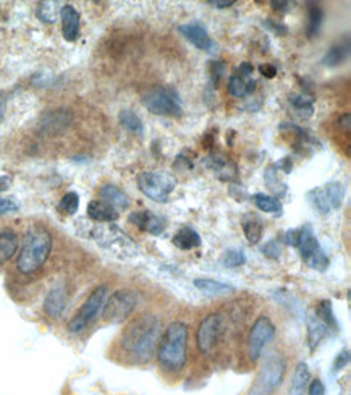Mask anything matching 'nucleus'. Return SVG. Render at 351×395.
<instances>
[{"label": "nucleus", "instance_id": "nucleus-1", "mask_svg": "<svg viewBox=\"0 0 351 395\" xmlns=\"http://www.w3.org/2000/svg\"><path fill=\"white\" fill-rule=\"evenodd\" d=\"M161 321L153 314H143L128 324L118 340L120 353L131 365H146L155 357L161 340Z\"/></svg>", "mask_w": 351, "mask_h": 395}, {"label": "nucleus", "instance_id": "nucleus-2", "mask_svg": "<svg viewBox=\"0 0 351 395\" xmlns=\"http://www.w3.org/2000/svg\"><path fill=\"white\" fill-rule=\"evenodd\" d=\"M186 353H188V324L181 321L168 324L155 352L159 366L170 374H179L186 365Z\"/></svg>", "mask_w": 351, "mask_h": 395}, {"label": "nucleus", "instance_id": "nucleus-3", "mask_svg": "<svg viewBox=\"0 0 351 395\" xmlns=\"http://www.w3.org/2000/svg\"><path fill=\"white\" fill-rule=\"evenodd\" d=\"M52 253V235L42 225H33L25 233L23 245L16 257L18 272L29 276L46 264Z\"/></svg>", "mask_w": 351, "mask_h": 395}, {"label": "nucleus", "instance_id": "nucleus-4", "mask_svg": "<svg viewBox=\"0 0 351 395\" xmlns=\"http://www.w3.org/2000/svg\"><path fill=\"white\" fill-rule=\"evenodd\" d=\"M287 361L282 353L272 352L262 361L261 370L257 371L256 379L248 390V395H272L285 376Z\"/></svg>", "mask_w": 351, "mask_h": 395}, {"label": "nucleus", "instance_id": "nucleus-5", "mask_svg": "<svg viewBox=\"0 0 351 395\" xmlns=\"http://www.w3.org/2000/svg\"><path fill=\"white\" fill-rule=\"evenodd\" d=\"M91 237L97 245L104 248V250H107L110 255L122 257V259L138 255L136 243L133 242L130 235H127L115 224L96 225V227L91 230Z\"/></svg>", "mask_w": 351, "mask_h": 395}, {"label": "nucleus", "instance_id": "nucleus-6", "mask_svg": "<svg viewBox=\"0 0 351 395\" xmlns=\"http://www.w3.org/2000/svg\"><path fill=\"white\" fill-rule=\"evenodd\" d=\"M138 186L146 198L155 203H168L172 192L177 188V179L166 170L143 172L138 177Z\"/></svg>", "mask_w": 351, "mask_h": 395}, {"label": "nucleus", "instance_id": "nucleus-7", "mask_svg": "<svg viewBox=\"0 0 351 395\" xmlns=\"http://www.w3.org/2000/svg\"><path fill=\"white\" fill-rule=\"evenodd\" d=\"M143 105L149 112L166 117H180L183 114L181 99L173 88L155 86L143 96Z\"/></svg>", "mask_w": 351, "mask_h": 395}, {"label": "nucleus", "instance_id": "nucleus-8", "mask_svg": "<svg viewBox=\"0 0 351 395\" xmlns=\"http://www.w3.org/2000/svg\"><path fill=\"white\" fill-rule=\"evenodd\" d=\"M107 285H99L91 292V295L88 296V300L84 301L81 308L78 309V313L72 318V321L68 322L66 329L70 334H81L94 319L99 316V313L104 309L105 300H107Z\"/></svg>", "mask_w": 351, "mask_h": 395}, {"label": "nucleus", "instance_id": "nucleus-9", "mask_svg": "<svg viewBox=\"0 0 351 395\" xmlns=\"http://www.w3.org/2000/svg\"><path fill=\"white\" fill-rule=\"evenodd\" d=\"M298 251H300L301 259L304 261L306 264L309 266L311 269L315 270H326L328 268V257L324 250L319 245L317 238L313 232V229L309 225H304V227L298 229V238H296V246Z\"/></svg>", "mask_w": 351, "mask_h": 395}, {"label": "nucleus", "instance_id": "nucleus-10", "mask_svg": "<svg viewBox=\"0 0 351 395\" xmlns=\"http://www.w3.org/2000/svg\"><path fill=\"white\" fill-rule=\"evenodd\" d=\"M138 294L133 290H117L105 300L102 318L109 324H120L128 319L138 306Z\"/></svg>", "mask_w": 351, "mask_h": 395}, {"label": "nucleus", "instance_id": "nucleus-11", "mask_svg": "<svg viewBox=\"0 0 351 395\" xmlns=\"http://www.w3.org/2000/svg\"><path fill=\"white\" fill-rule=\"evenodd\" d=\"M224 316L219 313L207 314L199 322L196 331V344L199 352L204 355L214 353V350L219 347L222 335H224Z\"/></svg>", "mask_w": 351, "mask_h": 395}, {"label": "nucleus", "instance_id": "nucleus-12", "mask_svg": "<svg viewBox=\"0 0 351 395\" xmlns=\"http://www.w3.org/2000/svg\"><path fill=\"white\" fill-rule=\"evenodd\" d=\"M275 337V326L270 321L269 316H259L251 326L250 334L246 339V348H248V357L252 363H256L262 355V350L265 348V345L269 342H272Z\"/></svg>", "mask_w": 351, "mask_h": 395}, {"label": "nucleus", "instance_id": "nucleus-13", "mask_svg": "<svg viewBox=\"0 0 351 395\" xmlns=\"http://www.w3.org/2000/svg\"><path fill=\"white\" fill-rule=\"evenodd\" d=\"M179 33L185 39H188V41L193 44L194 47L201 49V51H211L212 46H214L211 36H209L207 29L204 28L201 23H198V21L181 25L179 28Z\"/></svg>", "mask_w": 351, "mask_h": 395}, {"label": "nucleus", "instance_id": "nucleus-14", "mask_svg": "<svg viewBox=\"0 0 351 395\" xmlns=\"http://www.w3.org/2000/svg\"><path fill=\"white\" fill-rule=\"evenodd\" d=\"M204 166H206L209 170L217 174L220 180L225 181H232L237 179L238 175L237 164H235L232 159L222 156V154H212V156L206 157L204 159Z\"/></svg>", "mask_w": 351, "mask_h": 395}, {"label": "nucleus", "instance_id": "nucleus-15", "mask_svg": "<svg viewBox=\"0 0 351 395\" xmlns=\"http://www.w3.org/2000/svg\"><path fill=\"white\" fill-rule=\"evenodd\" d=\"M128 222L151 235H161L166 230V220L154 216L151 211H135L128 217Z\"/></svg>", "mask_w": 351, "mask_h": 395}, {"label": "nucleus", "instance_id": "nucleus-16", "mask_svg": "<svg viewBox=\"0 0 351 395\" xmlns=\"http://www.w3.org/2000/svg\"><path fill=\"white\" fill-rule=\"evenodd\" d=\"M66 306V287L64 283H55L44 300V311L49 318L59 319Z\"/></svg>", "mask_w": 351, "mask_h": 395}, {"label": "nucleus", "instance_id": "nucleus-17", "mask_svg": "<svg viewBox=\"0 0 351 395\" xmlns=\"http://www.w3.org/2000/svg\"><path fill=\"white\" fill-rule=\"evenodd\" d=\"M60 20H62V31H64L65 41L75 42L79 36V26H81V16L77 8L70 3L62 5L60 8Z\"/></svg>", "mask_w": 351, "mask_h": 395}, {"label": "nucleus", "instance_id": "nucleus-18", "mask_svg": "<svg viewBox=\"0 0 351 395\" xmlns=\"http://www.w3.org/2000/svg\"><path fill=\"white\" fill-rule=\"evenodd\" d=\"M88 217L94 222H102V224H112L118 219V211L109 206L101 199H94L88 204Z\"/></svg>", "mask_w": 351, "mask_h": 395}, {"label": "nucleus", "instance_id": "nucleus-19", "mask_svg": "<svg viewBox=\"0 0 351 395\" xmlns=\"http://www.w3.org/2000/svg\"><path fill=\"white\" fill-rule=\"evenodd\" d=\"M306 326H308V344L311 350L317 348L319 344L330 334V329L313 313H309L306 318Z\"/></svg>", "mask_w": 351, "mask_h": 395}, {"label": "nucleus", "instance_id": "nucleus-20", "mask_svg": "<svg viewBox=\"0 0 351 395\" xmlns=\"http://www.w3.org/2000/svg\"><path fill=\"white\" fill-rule=\"evenodd\" d=\"M99 194L102 201L107 203L109 206H112L114 209H127L130 206V198L127 196V193H123L118 186L115 185H104L99 190Z\"/></svg>", "mask_w": 351, "mask_h": 395}, {"label": "nucleus", "instance_id": "nucleus-21", "mask_svg": "<svg viewBox=\"0 0 351 395\" xmlns=\"http://www.w3.org/2000/svg\"><path fill=\"white\" fill-rule=\"evenodd\" d=\"M350 55V38L346 36L345 41L341 39L340 42H335L333 46L328 49L324 55L322 64L326 66H339L348 59Z\"/></svg>", "mask_w": 351, "mask_h": 395}, {"label": "nucleus", "instance_id": "nucleus-22", "mask_svg": "<svg viewBox=\"0 0 351 395\" xmlns=\"http://www.w3.org/2000/svg\"><path fill=\"white\" fill-rule=\"evenodd\" d=\"M172 242L179 250L183 251L194 250V248L201 246V237H199L196 230L191 227H181L179 232L173 235Z\"/></svg>", "mask_w": 351, "mask_h": 395}, {"label": "nucleus", "instance_id": "nucleus-23", "mask_svg": "<svg viewBox=\"0 0 351 395\" xmlns=\"http://www.w3.org/2000/svg\"><path fill=\"white\" fill-rule=\"evenodd\" d=\"M16 250H18V235L13 232V230L0 232V264L12 259Z\"/></svg>", "mask_w": 351, "mask_h": 395}, {"label": "nucleus", "instance_id": "nucleus-24", "mask_svg": "<svg viewBox=\"0 0 351 395\" xmlns=\"http://www.w3.org/2000/svg\"><path fill=\"white\" fill-rule=\"evenodd\" d=\"M308 385H309L308 365H306V363H298L295 372H293L288 395H304V390Z\"/></svg>", "mask_w": 351, "mask_h": 395}, {"label": "nucleus", "instance_id": "nucleus-25", "mask_svg": "<svg viewBox=\"0 0 351 395\" xmlns=\"http://www.w3.org/2000/svg\"><path fill=\"white\" fill-rule=\"evenodd\" d=\"M251 201L257 209L262 212H272V214L275 216H282V212H283L282 201L275 196H270V194H265V193H256L251 196Z\"/></svg>", "mask_w": 351, "mask_h": 395}, {"label": "nucleus", "instance_id": "nucleus-26", "mask_svg": "<svg viewBox=\"0 0 351 395\" xmlns=\"http://www.w3.org/2000/svg\"><path fill=\"white\" fill-rule=\"evenodd\" d=\"M194 287L207 296H220L232 294L233 292V287L226 285V283H222L219 281H212V279H196V281H194Z\"/></svg>", "mask_w": 351, "mask_h": 395}, {"label": "nucleus", "instance_id": "nucleus-27", "mask_svg": "<svg viewBox=\"0 0 351 395\" xmlns=\"http://www.w3.org/2000/svg\"><path fill=\"white\" fill-rule=\"evenodd\" d=\"M264 181H265V185H268V188L275 194V198L277 199L287 194L288 185L285 183V181H282L278 179V170L275 166L268 167V170L264 172Z\"/></svg>", "mask_w": 351, "mask_h": 395}, {"label": "nucleus", "instance_id": "nucleus-28", "mask_svg": "<svg viewBox=\"0 0 351 395\" xmlns=\"http://www.w3.org/2000/svg\"><path fill=\"white\" fill-rule=\"evenodd\" d=\"M262 230H264V225H262V220L257 219L256 216H248L243 219L244 237H246L251 245L259 243V240L262 238Z\"/></svg>", "mask_w": 351, "mask_h": 395}, {"label": "nucleus", "instance_id": "nucleus-29", "mask_svg": "<svg viewBox=\"0 0 351 395\" xmlns=\"http://www.w3.org/2000/svg\"><path fill=\"white\" fill-rule=\"evenodd\" d=\"M118 120H120V123H122V127L130 133H133V135H136V136L144 135L143 122H141V118L138 117L133 110L123 109L122 112L118 114Z\"/></svg>", "mask_w": 351, "mask_h": 395}, {"label": "nucleus", "instance_id": "nucleus-30", "mask_svg": "<svg viewBox=\"0 0 351 395\" xmlns=\"http://www.w3.org/2000/svg\"><path fill=\"white\" fill-rule=\"evenodd\" d=\"M306 198H308L309 204L314 207L315 211L319 212V214L326 216L332 211L330 201H328V198H327L326 192H324V188H313L311 192H308V194H306Z\"/></svg>", "mask_w": 351, "mask_h": 395}, {"label": "nucleus", "instance_id": "nucleus-31", "mask_svg": "<svg viewBox=\"0 0 351 395\" xmlns=\"http://www.w3.org/2000/svg\"><path fill=\"white\" fill-rule=\"evenodd\" d=\"M315 316H317L321 321L326 324L328 329L337 332L339 331V322H337V318L335 314H333V308H332V303L328 300H322L321 303L317 305V308H315Z\"/></svg>", "mask_w": 351, "mask_h": 395}, {"label": "nucleus", "instance_id": "nucleus-32", "mask_svg": "<svg viewBox=\"0 0 351 395\" xmlns=\"http://www.w3.org/2000/svg\"><path fill=\"white\" fill-rule=\"evenodd\" d=\"M70 122V114L64 112V110H54V112L44 115V122L42 128L44 130H59V128H64L68 125Z\"/></svg>", "mask_w": 351, "mask_h": 395}, {"label": "nucleus", "instance_id": "nucleus-33", "mask_svg": "<svg viewBox=\"0 0 351 395\" xmlns=\"http://www.w3.org/2000/svg\"><path fill=\"white\" fill-rule=\"evenodd\" d=\"M324 192H326L328 201H330L332 209H339V207H341L345 199V188L340 181H330V183H327L324 186Z\"/></svg>", "mask_w": 351, "mask_h": 395}, {"label": "nucleus", "instance_id": "nucleus-34", "mask_svg": "<svg viewBox=\"0 0 351 395\" xmlns=\"http://www.w3.org/2000/svg\"><path fill=\"white\" fill-rule=\"evenodd\" d=\"M60 8L59 2H41L38 5L36 15L44 23H55L57 16L60 15Z\"/></svg>", "mask_w": 351, "mask_h": 395}, {"label": "nucleus", "instance_id": "nucleus-35", "mask_svg": "<svg viewBox=\"0 0 351 395\" xmlns=\"http://www.w3.org/2000/svg\"><path fill=\"white\" fill-rule=\"evenodd\" d=\"M288 101H290V104L293 105V109H295L296 112H300L301 115H306V117L313 115L314 112L313 97H309L306 94H290Z\"/></svg>", "mask_w": 351, "mask_h": 395}, {"label": "nucleus", "instance_id": "nucleus-36", "mask_svg": "<svg viewBox=\"0 0 351 395\" xmlns=\"http://www.w3.org/2000/svg\"><path fill=\"white\" fill-rule=\"evenodd\" d=\"M308 13H309V23H308V36L309 38H314L319 34V29H321V25H322V8L319 3H309V8H308Z\"/></svg>", "mask_w": 351, "mask_h": 395}, {"label": "nucleus", "instance_id": "nucleus-37", "mask_svg": "<svg viewBox=\"0 0 351 395\" xmlns=\"http://www.w3.org/2000/svg\"><path fill=\"white\" fill-rule=\"evenodd\" d=\"M246 263V256L242 250H226L220 257V264L224 268H239Z\"/></svg>", "mask_w": 351, "mask_h": 395}, {"label": "nucleus", "instance_id": "nucleus-38", "mask_svg": "<svg viewBox=\"0 0 351 395\" xmlns=\"http://www.w3.org/2000/svg\"><path fill=\"white\" fill-rule=\"evenodd\" d=\"M78 207H79V196L75 192L66 193L65 196L60 199V203H59V211L64 216L77 214Z\"/></svg>", "mask_w": 351, "mask_h": 395}, {"label": "nucleus", "instance_id": "nucleus-39", "mask_svg": "<svg viewBox=\"0 0 351 395\" xmlns=\"http://www.w3.org/2000/svg\"><path fill=\"white\" fill-rule=\"evenodd\" d=\"M226 88H229L230 94H232L233 97H238V99L248 94L246 81H244L242 75H232V77L229 78V84H226Z\"/></svg>", "mask_w": 351, "mask_h": 395}, {"label": "nucleus", "instance_id": "nucleus-40", "mask_svg": "<svg viewBox=\"0 0 351 395\" xmlns=\"http://www.w3.org/2000/svg\"><path fill=\"white\" fill-rule=\"evenodd\" d=\"M224 72H225V64H224V62L212 60L211 64H209V75H211L212 86H217V83H219L220 78L224 77Z\"/></svg>", "mask_w": 351, "mask_h": 395}, {"label": "nucleus", "instance_id": "nucleus-41", "mask_svg": "<svg viewBox=\"0 0 351 395\" xmlns=\"http://www.w3.org/2000/svg\"><path fill=\"white\" fill-rule=\"evenodd\" d=\"M262 253H264V256H268L269 259H278L280 253L282 251H280V245L277 240H269V242L262 246Z\"/></svg>", "mask_w": 351, "mask_h": 395}, {"label": "nucleus", "instance_id": "nucleus-42", "mask_svg": "<svg viewBox=\"0 0 351 395\" xmlns=\"http://www.w3.org/2000/svg\"><path fill=\"white\" fill-rule=\"evenodd\" d=\"M264 28H268L270 33H275V34H280V36H283V34L288 33V28L283 23H280V21H275L272 18H268L264 21Z\"/></svg>", "mask_w": 351, "mask_h": 395}, {"label": "nucleus", "instance_id": "nucleus-43", "mask_svg": "<svg viewBox=\"0 0 351 395\" xmlns=\"http://www.w3.org/2000/svg\"><path fill=\"white\" fill-rule=\"evenodd\" d=\"M350 363V352L348 350H341V352L337 355L335 361H333V371H340Z\"/></svg>", "mask_w": 351, "mask_h": 395}, {"label": "nucleus", "instance_id": "nucleus-44", "mask_svg": "<svg viewBox=\"0 0 351 395\" xmlns=\"http://www.w3.org/2000/svg\"><path fill=\"white\" fill-rule=\"evenodd\" d=\"M193 166H194L193 159H190L188 154L186 153L179 154V157H177L175 161V168H179V170H191Z\"/></svg>", "mask_w": 351, "mask_h": 395}, {"label": "nucleus", "instance_id": "nucleus-45", "mask_svg": "<svg viewBox=\"0 0 351 395\" xmlns=\"http://www.w3.org/2000/svg\"><path fill=\"white\" fill-rule=\"evenodd\" d=\"M13 211H18V204L13 201V199L0 198V216L8 214V212Z\"/></svg>", "mask_w": 351, "mask_h": 395}, {"label": "nucleus", "instance_id": "nucleus-46", "mask_svg": "<svg viewBox=\"0 0 351 395\" xmlns=\"http://www.w3.org/2000/svg\"><path fill=\"white\" fill-rule=\"evenodd\" d=\"M308 395H326V387H324L321 379H314L313 383H309Z\"/></svg>", "mask_w": 351, "mask_h": 395}, {"label": "nucleus", "instance_id": "nucleus-47", "mask_svg": "<svg viewBox=\"0 0 351 395\" xmlns=\"http://www.w3.org/2000/svg\"><path fill=\"white\" fill-rule=\"evenodd\" d=\"M259 72H261L262 77H265L268 79H272V78L277 77L278 70H277V66H275V65L265 64V65H261V66H259Z\"/></svg>", "mask_w": 351, "mask_h": 395}, {"label": "nucleus", "instance_id": "nucleus-48", "mask_svg": "<svg viewBox=\"0 0 351 395\" xmlns=\"http://www.w3.org/2000/svg\"><path fill=\"white\" fill-rule=\"evenodd\" d=\"M275 167H277V170H282L283 174H290L293 170V164H291V159L290 157H283L280 159V161L275 164Z\"/></svg>", "mask_w": 351, "mask_h": 395}, {"label": "nucleus", "instance_id": "nucleus-49", "mask_svg": "<svg viewBox=\"0 0 351 395\" xmlns=\"http://www.w3.org/2000/svg\"><path fill=\"white\" fill-rule=\"evenodd\" d=\"M209 5L216 7V8H229L235 3V0H209Z\"/></svg>", "mask_w": 351, "mask_h": 395}, {"label": "nucleus", "instance_id": "nucleus-50", "mask_svg": "<svg viewBox=\"0 0 351 395\" xmlns=\"http://www.w3.org/2000/svg\"><path fill=\"white\" fill-rule=\"evenodd\" d=\"M296 238H298V230H288L285 233V243L290 246H296Z\"/></svg>", "mask_w": 351, "mask_h": 395}, {"label": "nucleus", "instance_id": "nucleus-51", "mask_svg": "<svg viewBox=\"0 0 351 395\" xmlns=\"http://www.w3.org/2000/svg\"><path fill=\"white\" fill-rule=\"evenodd\" d=\"M239 72H242V77H250V75L255 72V66L251 64H248V62H243V64H239Z\"/></svg>", "mask_w": 351, "mask_h": 395}, {"label": "nucleus", "instance_id": "nucleus-52", "mask_svg": "<svg viewBox=\"0 0 351 395\" xmlns=\"http://www.w3.org/2000/svg\"><path fill=\"white\" fill-rule=\"evenodd\" d=\"M350 123H351V115H350V114H345L343 117L340 118V127L345 128L346 133H350Z\"/></svg>", "mask_w": 351, "mask_h": 395}, {"label": "nucleus", "instance_id": "nucleus-53", "mask_svg": "<svg viewBox=\"0 0 351 395\" xmlns=\"http://www.w3.org/2000/svg\"><path fill=\"white\" fill-rule=\"evenodd\" d=\"M270 5H272L274 10L283 12V10H285V7L290 5V3H288V2H277V0H272V2H270Z\"/></svg>", "mask_w": 351, "mask_h": 395}, {"label": "nucleus", "instance_id": "nucleus-54", "mask_svg": "<svg viewBox=\"0 0 351 395\" xmlns=\"http://www.w3.org/2000/svg\"><path fill=\"white\" fill-rule=\"evenodd\" d=\"M3 112H5V99H3V96L0 94V122H2L3 118Z\"/></svg>", "mask_w": 351, "mask_h": 395}, {"label": "nucleus", "instance_id": "nucleus-55", "mask_svg": "<svg viewBox=\"0 0 351 395\" xmlns=\"http://www.w3.org/2000/svg\"><path fill=\"white\" fill-rule=\"evenodd\" d=\"M8 183H10V179H7V177H2V179H0V192L7 190Z\"/></svg>", "mask_w": 351, "mask_h": 395}]
</instances>
